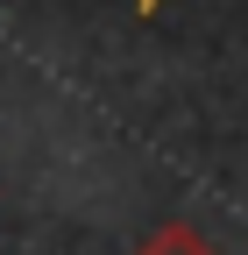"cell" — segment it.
Returning <instances> with one entry per match:
<instances>
[{
    "label": "cell",
    "mask_w": 248,
    "mask_h": 255,
    "mask_svg": "<svg viewBox=\"0 0 248 255\" xmlns=\"http://www.w3.org/2000/svg\"><path fill=\"white\" fill-rule=\"evenodd\" d=\"M135 255H220L192 220H163V227H149L142 241H135Z\"/></svg>",
    "instance_id": "obj_1"
},
{
    "label": "cell",
    "mask_w": 248,
    "mask_h": 255,
    "mask_svg": "<svg viewBox=\"0 0 248 255\" xmlns=\"http://www.w3.org/2000/svg\"><path fill=\"white\" fill-rule=\"evenodd\" d=\"M142 14H156V0H142Z\"/></svg>",
    "instance_id": "obj_2"
}]
</instances>
